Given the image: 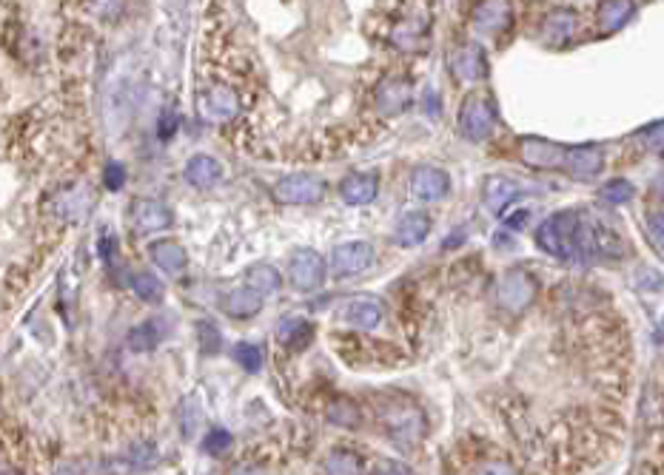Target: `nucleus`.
<instances>
[{"label": "nucleus", "instance_id": "nucleus-7", "mask_svg": "<svg viewBox=\"0 0 664 475\" xmlns=\"http://www.w3.org/2000/svg\"><path fill=\"white\" fill-rule=\"evenodd\" d=\"M197 109H200L203 120L226 123V120H231V117L240 111V97H237V91L228 89V86H211L208 91H203L197 97Z\"/></svg>", "mask_w": 664, "mask_h": 475}, {"label": "nucleus", "instance_id": "nucleus-6", "mask_svg": "<svg viewBox=\"0 0 664 475\" xmlns=\"http://www.w3.org/2000/svg\"><path fill=\"white\" fill-rule=\"evenodd\" d=\"M370 265H374V248H370L368 242H342L337 245L334 251H331V273L334 276H357L362 271H368Z\"/></svg>", "mask_w": 664, "mask_h": 475}, {"label": "nucleus", "instance_id": "nucleus-5", "mask_svg": "<svg viewBox=\"0 0 664 475\" xmlns=\"http://www.w3.org/2000/svg\"><path fill=\"white\" fill-rule=\"evenodd\" d=\"M274 196L283 205H311L325 196V183L311 174H294L274 185Z\"/></svg>", "mask_w": 664, "mask_h": 475}, {"label": "nucleus", "instance_id": "nucleus-13", "mask_svg": "<svg viewBox=\"0 0 664 475\" xmlns=\"http://www.w3.org/2000/svg\"><path fill=\"white\" fill-rule=\"evenodd\" d=\"M573 32H576V14L571 9H556L544 17V24H542V43L551 49H559L564 43H571Z\"/></svg>", "mask_w": 664, "mask_h": 475}, {"label": "nucleus", "instance_id": "nucleus-38", "mask_svg": "<svg viewBox=\"0 0 664 475\" xmlns=\"http://www.w3.org/2000/svg\"><path fill=\"white\" fill-rule=\"evenodd\" d=\"M178 123H180V117L174 114V111H166L163 117H160V123H158V134L163 137V140H168V137L178 131Z\"/></svg>", "mask_w": 664, "mask_h": 475}, {"label": "nucleus", "instance_id": "nucleus-14", "mask_svg": "<svg viewBox=\"0 0 664 475\" xmlns=\"http://www.w3.org/2000/svg\"><path fill=\"white\" fill-rule=\"evenodd\" d=\"M564 163H568V171L576 176V180H593V176L601 174L604 168V157L599 148L593 146H579V148H571L564 154Z\"/></svg>", "mask_w": 664, "mask_h": 475}, {"label": "nucleus", "instance_id": "nucleus-42", "mask_svg": "<svg viewBox=\"0 0 664 475\" xmlns=\"http://www.w3.org/2000/svg\"><path fill=\"white\" fill-rule=\"evenodd\" d=\"M527 220H531V214H527V211H516L514 216H507V225L516 231V228H524L522 223H527Z\"/></svg>", "mask_w": 664, "mask_h": 475}, {"label": "nucleus", "instance_id": "nucleus-40", "mask_svg": "<svg viewBox=\"0 0 664 475\" xmlns=\"http://www.w3.org/2000/svg\"><path fill=\"white\" fill-rule=\"evenodd\" d=\"M650 236H653V245L661 248V214L650 216Z\"/></svg>", "mask_w": 664, "mask_h": 475}, {"label": "nucleus", "instance_id": "nucleus-31", "mask_svg": "<svg viewBox=\"0 0 664 475\" xmlns=\"http://www.w3.org/2000/svg\"><path fill=\"white\" fill-rule=\"evenodd\" d=\"M231 356H234V362L248 373H260V367H263V350L251 342H237L231 347Z\"/></svg>", "mask_w": 664, "mask_h": 475}, {"label": "nucleus", "instance_id": "nucleus-11", "mask_svg": "<svg viewBox=\"0 0 664 475\" xmlns=\"http://www.w3.org/2000/svg\"><path fill=\"white\" fill-rule=\"evenodd\" d=\"M564 154H568V148H562L559 143L539 140V137H527V140L519 143L522 163L531 168H559L564 163Z\"/></svg>", "mask_w": 664, "mask_h": 475}, {"label": "nucleus", "instance_id": "nucleus-4", "mask_svg": "<svg viewBox=\"0 0 664 475\" xmlns=\"http://www.w3.org/2000/svg\"><path fill=\"white\" fill-rule=\"evenodd\" d=\"M496 299L505 310H511V313H522L527 305H531L536 299V282H534V276L531 273H524V271H507L499 285H496Z\"/></svg>", "mask_w": 664, "mask_h": 475}, {"label": "nucleus", "instance_id": "nucleus-27", "mask_svg": "<svg viewBox=\"0 0 664 475\" xmlns=\"http://www.w3.org/2000/svg\"><path fill=\"white\" fill-rule=\"evenodd\" d=\"M245 282H248L251 290H257L263 299H265V296H271V293H277L280 285H283L280 273L271 268V265H254L248 271V276H245Z\"/></svg>", "mask_w": 664, "mask_h": 475}, {"label": "nucleus", "instance_id": "nucleus-32", "mask_svg": "<svg viewBox=\"0 0 664 475\" xmlns=\"http://www.w3.org/2000/svg\"><path fill=\"white\" fill-rule=\"evenodd\" d=\"M633 194H636V188L628 180H611L608 185H601L599 200L608 203V205H624V203L633 200Z\"/></svg>", "mask_w": 664, "mask_h": 475}, {"label": "nucleus", "instance_id": "nucleus-18", "mask_svg": "<svg viewBox=\"0 0 664 475\" xmlns=\"http://www.w3.org/2000/svg\"><path fill=\"white\" fill-rule=\"evenodd\" d=\"M380 191V183L374 174H351L345 176V183L340 185V194L348 205H368L374 203V196Z\"/></svg>", "mask_w": 664, "mask_h": 475}, {"label": "nucleus", "instance_id": "nucleus-21", "mask_svg": "<svg viewBox=\"0 0 664 475\" xmlns=\"http://www.w3.org/2000/svg\"><path fill=\"white\" fill-rule=\"evenodd\" d=\"M474 26L482 34H499L511 26V4H482L476 9Z\"/></svg>", "mask_w": 664, "mask_h": 475}, {"label": "nucleus", "instance_id": "nucleus-8", "mask_svg": "<svg viewBox=\"0 0 664 475\" xmlns=\"http://www.w3.org/2000/svg\"><path fill=\"white\" fill-rule=\"evenodd\" d=\"M411 196L419 203H437L442 196L451 191V176L442 168H434V166H422L411 174Z\"/></svg>", "mask_w": 664, "mask_h": 475}, {"label": "nucleus", "instance_id": "nucleus-33", "mask_svg": "<svg viewBox=\"0 0 664 475\" xmlns=\"http://www.w3.org/2000/svg\"><path fill=\"white\" fill-rule=\"evenodd\" d=\"M228 447H231V432H228V430L214 427V430L206 432L203 450H206L208 455H223V452H228Z\"/></svg>", "mask_w": 664, "mask_h": 475}, {"label": "nucleus", "instance_id": "nucleus-34", "mask_svg": "<svg viewBox=\"0 0 664 475\" xmlns=\"http://www.w3.org/2000/svg\"><path fill=\"white\" fill-rule=\"evenodd\" d=\"M103 180H106V188L109 191H120L126 185V168H123V163H109L106 171H103Z\"/></svg>", "mask_w": 664, "mask_h": 475}, {"label": "nucleus", "instance_id": "nucleus-44", "mask_svg": "<svg viewBox=\"0 0 664 475\" xmlns=\"http://www.w3.org/2000/svg\"><path fill=\"white\" fill-rule=\"evenodd\" d=\"M0 475H21V472H17L14 467H9V464L0 461Z\"/></svg>", "mask_w": 664, "mask_h": 475}, {"label": "nucleus", "instance_id": "nucleus-35", "mask_svg": "<svg viewBox=\"0 0 664 475\" xmlns=\"http://www.w3.org/2000/svg\"><path fill=\"white\" fill-rule=\"evenodd\" d=\"M331 422H337L342 427H354L357 424V407H351L348 402L334 404V407H331Z\"/></svg>", "mask_w": 664, "mask_h": 475}, {"label": "nucleus", "instance_id": "nucleus-10", "mask_svg": "<svg viewBox=\"0 0 664 475\" xmlns=\"http://www.w3.org/2000/svg\"><path fill=\"white\" fill-rule=\"evenodd\" d=\"M325 276V262L317 251L303 248L291 256V282L300 290H314Z\"/></svg>", "mask_w": 664, "mask_h": 475}, {"label": "nucleus", "instance_id": "nucleus-39", "mask_svg": "<svg viewBox=\"0 0 664 475\" xmlns=\"http://www.w3.org/2000/svg\"><path fill=\"white\" fill-rule=\"evenodd\" d=\"M476 475H519V472L505 461H487L476 470Z\"/></svg>", "mask_w": 664, "mask_h": 475}, {"label": "nucleus", "instance_id": "nucleus-43", "mask_svg": "<svg viewBox=\"0 0 664 475\" xmlns=\"http://www.w3.org/2000/svg\"><path fill=\"white\" fill-rule=\"evenodd\" d=\"M231 475H265L263 470H257V467H237Z\"/></svg>", "mask_w": 664, "mask_h": 475}, {"label": "nucleus", "instance_id": "nucleus-25", "mask_svg": "<svg viewBox=\"0 0 664 475\" xmlns=\"http://www.w3.org/2000/svg\"><path fill=\"white\" fill-rule=\"evenodd\" d=\"M260 308H263V296L257 290H251L248 285L231 290L228 299H226V310L231 316H237V319H248V316H254Z\"/></svg>", "mask_w": 664, "mask_h": 475}, {"label": "nucleus", "instance_id": "nucleus-26", "mask_svg": "<svg viewBox=\"0 0 664 475\" xmlns=\"http://www.w3.org/2000/svg\"><path fill=\"white\" fill-rule=\"evenodd\" d=\"M630 14H633V4H628V0H611V4L599 6V26L604 34H611L628 24Z\"/></svg>", "mask_w": 664, "mask_h": 475}, {"label": "nucleus", "instance_id": "nucleus-1", "mask_svg": "<svg viewBox=\"0 0 664 475\" xmlns=\"http://www.w3.org/2000/svg\"><path fill=\"white\" fill-rule=\"evenodd\" d=\"M579 228L576 211H556L536 228V245L556 260H571L579 251Z\"/></svg>", "mask_w": 664, "mask_h": 475}, {"label": "nucleus", "instance_id": "nucleus-22", "mask_svg": "<svg viewBox=\"0 0 664 475\" xmlns=\"http://www.w3.org/2000/svg\"><path fill=\"white\" fill-rule=\"evenodd\" d=\"M223 176V168L220 163L214 160V157H206V154H197L191 157L188 166H186V180L197 188H211Z\"/></svg>", "mask_w": 664, "mask_h": 475}, {"label": "nucleus", "instance_id": "nucleus-20", "mask_svg": "<svg viewBox=\"0 0 664 475\" xmlns=\"http://www.w3.org/2000/svg\"><path fill=\"white\" fill-rule=\"evenodd\" d=\"M428 34V21L425 17H402V21L390 32V43L402 52H417Z\"/></svg>", "mask_w": 664, "mask_h": 475}, {"label": "nucleus", "instance_id": "nucleus-9", "mask_svg": "<svg viewBox=\"0 0 664 475\" xmlns=\"http://www.w3.org/2000/svg\"><path fill=\"white\" fill-rule=\"evenodd\" d=\"M374 100H377V109L382 114L397 117V114L408 111V106H411V100H414V86H411V81H408V77H388V81L380 83Z\"/></svg>", "mask_w": 664, "mask_h": 475}, {"label": "nucleus", "instance_id": "nucleus-37", "mask_svg": "<svg viewBox=\"0 0 664 475\" xmlns=\"http://www.w3.org/2000/svg\"><path fill=\"white\" fill-rule=\"evenodd\" d=\"M661 134H664L661 123H650L648 128H641V143L648 146L653 154H661Z\"/></svg>", "mask_w": 664, "mask_h": 475}, {"label": "nucleus", "instance_id": "nucleus-19", "mask_svg": "<svg viewBox=\"0 0 664 475\" xmlns=\"http://www.w3.org/2000/svg\"><path fill=\"white\" fill-rule=\"evenodd\" d=\"M516 194H519V185L514 180H507V176H487V183L482 188V200L487 211L502 214L516 200Z\"/></svg>", "mask_w": 664, "mask_h": 475}, {"label": "nucleus", "instance_id": "nucleus-16", "mask_svg": "<svg viewBox=\"0 0 664 475\" xmlns=\"http://www.w3.org/2000/svg\"><path fill=\"white\" fill-rule=\"evenodd\" d=\"M342 319L345 325L351 328H357V330H374L382 325V305L377 299H354V302H348L342 308Z\"/></svg>", "mask_w": 664, "mask_h": 475}, {"label": "nucleus", "instance_id": "nucleus-2", "mask_svg": "<svg viewBox=\"0 0 664 475\" xmlns=\"http://www.w3.org/2000/svg\"><path fill=\"white\" fill-rule=\"evenodd\" d=\"M382 422L388 427V435L402 447H414L425 435V415L414 404H388L382 410Z\"/></svg>", "mask_w": 664, "mask_h": 475}, {"label": "nucleus", "instance_id": "nucleus-17", "mask_svg": "<svg viewBox=\"0 0 664 475\" xmlns=\"http://www.w3.org/2000/svg\"><path fill=\"white\" fill-rule=\"evenodd\" d=\"M131 223H134V231H163L171 225V211L163 205V203H154V200H140L138 205L131 208Z\"/></svg>", "mask_w": 664, "mask_h": 475}, {"label": "nucleus", "instance_id": "nucleus-15", "mask_svg": "<svg viewBox=\"0 0 664 475\" xmlns=\"http://www.w3.org/2000/svg\"><path fill=\"white\" fill-rule=\"evenodd\" d=\"M428 233H431V216L422 214V211H411V214L399 216V223L394 228V242L402 248H414L425 240Z\"/></svg>", "mask_w": 664, "mask_h": 475}, {"label": "nucleus", "instance_id": "nucleus-24", "mask_svg": "<svg viewBox=\"0 0 664 475\" xmlns=\"http://www.w3.org/2000/svg\"><path fill=\"white\" fill-rule=\"evenodd\" d=\"M277 336L288 347H305L311 342V336H314V328H311V322L303 319V316H285L277 325Z\"/></svg>", "mask_w": 664, "mask_h": 475}, {"label": "nucleus", "instance_id": "nucleus-28", "mask_svg": "<svg viewBox=\"0 0 664 475\" xmlns=\"http://www.w3.org/2000/svg\"><path fill=\"white\" fill-rule=\"evenodd\" d=\"M325 475H362V461L351 450H334L322 464Z\"/></svg>", "mask_w": 664, "mask_h": 475}, {"label": "nucleus", "instance_id": "nucleus-41", "mask_svg": "<svg viewBox=\"0 0 664 475\" xmlns=\"http://www.w3.org/2000/svg\"><path fill=\"white\" fill-rule=\"evenodd\" d=\"M374 475H411V472H408L405 467H399V464H380V470Z\"/></svg>", "mask_w": 664, "mask_h": 475}, {"label": "nucleus", "instance_id": "nucleus-30", "mask_svg": "<svg viewBox=\"0 0 664 475\" xmlns=\"http://www.w3.org/2000/svg\"><path fill=\"white\" fill-rule=\"evenodd\" d=\"M163 339V330L158 322H143L138 325L131 333H129V347L131 350H151V347H158Z\"/></svg>", "mask_w": 664, "mask_h": 475}, {"label": "nucleus", "instance_id": "nucleus-29", "mask_svg": "<svg viewBox=\"0 0 664 475\" xmlns=\"http://www.w3.org/2000/svg\"><path fill=\"white\" fill-rule=\"evenodd\" d=\"M131 288H134V293H138L143 302H151V305H154V302H163L166 288H163V282L158 280V276L149 273V271L134 273V276H131Z\"/></svg>", "mask_w": 664, "mask_h": 475}, {"label": "nucleus", "instance_id": "nucleus-36", "mask_svg": "<svg viewBox=\"0 0 664 475\" xmlns=\"http://www.w3.org/2000/svg\"><path fill=\"white\" fill-rule=\"evenodd\" d=\"M422 111H425V117H431V120H439L442 117V97L437 89H428L422 94Z\"/></svg>", "mask_w": 664, "mask_h": 475}, {"label": "nucleus", "instance_id": "nucleus-12", "mask_svg": "<svg viewBox=\"0 0 664 475\" xmlns=\"http://www.w3.org/2000/svg\"><path fill=\"white\" fill-rule=\"evenodd\" d=\"M454 74L467 83H476L487 74V57L479 43H465L454 52Z\"/></svg>", "mask_w": 664, "mask_h": 475}, {"label": "nucleus", "instance_id": "nucleus-23", "mask_svg": "<svg viewBox=\"0 0 664 475\" xmlns=\"http://www.w3.org/2000/svg\"><path fill=\"white\" fill-rule=\"evenodd\" d=\"M151 260L168 276H178L186 268V251L178 242H154L151 245Z\"/></svg>", "mask_w": 664, "mask_h": 475}, {"label": "nucleus", "instance_id": "nucleus-3", "mask_svg": "<svg viewBox=\"0 0 664 475\" xmlns=\"http://www.w3.org/2000/svg\"><path fill=\"white\" fill-rule=\"evenodd\" d=\"M459 128L471 143H482L494 134L496 128V111L491 106V100H485L479 94H471L462 103V114H459Z\"/></svg>", "mask_w": 664, "mask_h": 475}]
</instances>
